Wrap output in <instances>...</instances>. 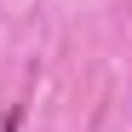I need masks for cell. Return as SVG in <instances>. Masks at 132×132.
<instances>
[{
    "instance_id": "6da1fadb",
    "label": "cell",
    "mask_w": 132,
    "mask_h": 132,
    "mask_svg": "<svg viewBox=\"0 0 132 132\" xmlns=\"http://www.w3.org/2000/svg\"><path fill=\"white\" fill-rule=\"evenodd\" d=\"M0 132H17V109H12V115H6V126H0Z\"/></svg>"
}]
</instances>
